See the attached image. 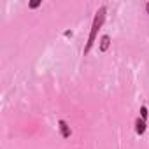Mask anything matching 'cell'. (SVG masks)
<instances>
[{
  "mask_svg": "<svg viewBox=\"0 0 149 149\" xmlns=\"http://www.w3.org/2000/svg\"><path fill=\"white\" fill-rule=\"evenodd\" d=\"M105 14H107V7H105V6H102V7L97 11L95 18H93L91 32H90L88 42H86V46H84V54H88V53L91 51V47H93V44H95V39H97V33H98V30L102 28V25H104V21H105Z\"/></svg>",
  "mask_w": 149,
  "mask_h": 149,
  "instance_id": "6da1fadb",
  "label": "cell"
},
{
  "mask_svg": "<svg viewBox=\"0 0 149 149\" xmlns=\"http://www.w3.org/2000/svg\"><path fill=\"white\" fill-rule=\"evenodd\" d=\"M58 128H60V133H61V137H63V139H70L72 130H70V126H68V123H67V121L60 119V121H58Z\"/></svg>",
  "mask_w": 149,
  "mask_h": 149,
  "instance_id": "7a4b0ae2",
  "label": "cell"
},
{
  "mask_svg": "<svg viewBox=\"0 0 149 149\" xmlns=\"http://www.w3.org/2000/svg\"><path fill=\"white\" fill-rule=\"evenodd\" d=\"M146 130H147V123L142 118H137L135 119V132H137V135H144Z\"/></svg>",
  "mask_w": 149,
  "mask_h": 149,
  "instance_id": "3957f363",
  "label": "cell"
},
{
  "mask_svg": "<svg viewBox=\"0 0 149 149\" xmlns=\"http://www.w3.org/2000/svg\"><path fill=\"white\" fill-rule=\"evenodd\" d=\"M109 46H111V37H109V35H104V37L100 39V51L105 53V51L109 49Z\"/></svg>",
  "mask_w": 149,
  "mask_h": 149,
  "instance_id": "277c9868",
  "label": "cell"
},
{
  "mask_svg": "<svg viewBox=\"0 0 149 149\" xmlns=\"http://www.w3.org/2000/svg\"><path fill=\"white\" fill-rule=\"evenodd\" d=\"M140 118L146 121L147 119V107H140Z\"/></svg>",
  "mask_w": 149,
  "mask_h": 149,
  "instance_id": "5b68a950",
  "label": "cell"
},
{
  "mask_svg": "<svg viewBox=\"0 0 149 149\" xmlns=\"http://www.w3.org/2000/svg\"><path fill=\"white\" fill-rule=\"evenodd\" d=\"M39 6H40V2H32V4H30L32 9H35V7H39Z\"/></svg>",
  "mask_w": 149,
  "mask_h": 149,
  "instance_id": "8992f818",
  "label": "cell"
},
{
  "mask_svg": "<svg viewBox=\"0 0 149 149\" xmlns=\"http://www.w3.org/2000/svg\"><path fill=\"white\" fill-rule=\"evenodd\" d=\"M146 11H147V14H149V2L146 4Z\"/></svg>",
  "mask_w": 149,
  "mask_h": 149,
  "instance_id": "52a82bcc",
  "label": "cell"
}]
</instances>
